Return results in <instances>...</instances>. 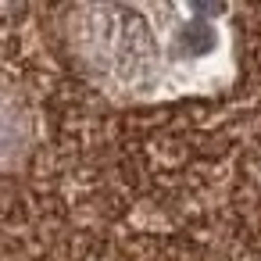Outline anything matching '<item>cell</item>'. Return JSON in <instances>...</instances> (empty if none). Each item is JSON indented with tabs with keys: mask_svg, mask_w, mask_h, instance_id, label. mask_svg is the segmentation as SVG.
<instances>
[{
	"mask_svg": "<svg viewBox=\"0 0 261 261\" xmlns=\"http://www.w3.org/2000/svg\"><path fill=\"white\" fill-rule=\"evenodd\" d=\"M75 68L118 104L222 93L236 83L232 15L218 4H86L65 18Z\"/></svg>",
	"mask_w": 261,
	"mask_h": 261,
	"instance_id": "cell-1",
	"label": "cell"
},
{
	"mask_svg": "<svg viewBox=\"0 0 261 261\" xmlns=\"http://www.w3.org/2000/svg\"><path fill=\"white\" fill-rule=\"evenodd\" d=\"M36 143V111L15 86L0 83V172H15Z\"/></svg>",
	"mask_w": 261,
	"mask_h": 261,
	"instance_id": "cell-2",
	"label": "cell"
}]
</instances>
